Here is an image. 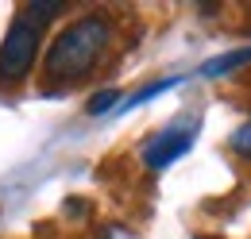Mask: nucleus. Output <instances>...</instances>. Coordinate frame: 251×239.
I'll return each mask as SVG.
<instances>
[{"label": "nucleus", "mask_w": 251, "mask_h": 239, "mask_svg": "<svg viewBox=\"0 0 251 239\" xmlns=\"http://www.w3.org/2000/svg\"><path fill=\"white\" fill-rule=\"evenodd\" d=\"M112 43V24L108 16H81L74 20L70 27H62L54 35V43L47 47V58H43V73L50 85H74L81 77H89L97 70V62L104 58Z\"/></svg>", "instance_id": "1"}, {"label": "nucleus", "mask_w": 251, "mask_h": 239, "mask_svg": "<svg viewBox=\"0 0 251 239\" xmlns=\"http://www.w3.org/2000/svg\"><path fill=\"white\" fill-rule=\"evenodd\" d=\"M39 43H43V27L20 12L0 39V85H20L31 73L39 58Z\"/></svg>", "instance_id": "2"}, {"label": "nucleus", "mask_w": 251, "mask_h": 239, "mask_svg": "<svg viewBox=\"0 0 251 239\" xmlns=\"http://www.w3.org/2000/svg\"><path fill=\"white\" fill-rule=\"evenodd\" d=\"M197 131H201V120L197 116H178L174 123H166L162 131H155L147 143H143V166L147 170H166L174 166L182 154H189V147L197 143Z\"/></svg>", "instance_id": "3"}, {"label": "nucleus", "mask_w": 251, "mask_h": 239, "mask_svg": "<svg viewBox=\"0 0 251 239\" xmlns=\"http://www.w3.org/2000/svg\"><path fill=\"white\" fill-rule=\"evenodd\" d=\"M248 62H251V47L232 50V54H220V58L201 66V77H224V73H232V70H240V66H248Z\"/></svg>", "instance_id": "4"}, {"label": "nucleus", "mask_w": 251, "mask_h": 239, "mask_svg": "<svg viewBox=\"0 0 251 239\" xmlns=\"http://www.w3.org/2000/svg\"><path fill=\"white\" fill-rule=\"evenodd\" d=\"M174 85H182V77H166V81H151V85H143L139 93H131L124 104V112H131V108H139V104H147V100H155V96H162L166 89H174Z\"/></svg>", "instance_id": "5"}, {"label": "nucleus", "mask_w": 251, "mask_h": 239, "mask_svg": "<svg viewBox=\"0 0 251 239\" xmlns=\"http://www.w3.org/2000/svg\"><path fill=\"white\" fill-rule=\"evenodd\" d=\"M66 8H70V4H66V0H31V4H24V8H20V12H24V16H27V20H35V24H39V27H43V24H47V20H54V16H62Z\"/></svg>", "instance_id": "6"}, {"label": "nucleus", "mask_w": 251, "mask_h": 239, "mask_svg": "<svg viewBox=\"0 0 251 239\" xmlns=\"http://www.w3.org/2000/svg\"><path fill=\"white\" fill-rule=\"evenodd\" d=\"M116 104H120V89H100V93L89 96L85 112H89V116H104V112H112Z\"/></svg>", "instance_id": "7"}, {"label": "nucleus", "mask_w": 251, "mask_h": 239, "mask_svg": "<svg viewBox=\"0 0 251 239\" xmlns=\"http://www.w3.org/2000/svg\"><path fill=\"white\" fill-rule=\"evenodd\" d=\"M228 147L236 150V154H240L244 162H251V120H248V123H240V127L232 131V139H228Z\"/></svg>", "instance_id": "8"}]
</instances>
